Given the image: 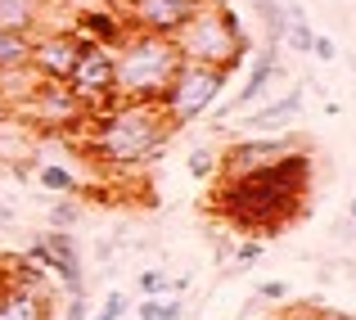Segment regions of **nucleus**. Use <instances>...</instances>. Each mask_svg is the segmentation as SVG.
Returning a JSON list of instances; mask_svg holds the SVG:
<instances>
[{
  "instance_id": "obj_1",
  "label": "nucleus",
  "mask_w": 356,
  "mask_h": 320,
  "mask_svg": "<svg viewBox=\"0 0 356 320\" xmlns=\"http://www.w3.org/2000/svg\"><path fill=\"white\" fill-rule=\"evenodd\" d=\"M312 181V158L307 154H280L275 163L257 167V172H243L226 185V212L235 216L248 230H275L293 216L298 199L307 194Z\"/></svg>"
},
{
  "instance_id": "obj_2",
  "label": "nucleus",
  "mask_w": 356,
  "mask_h": 320,
  "mask_svg": "<svg viewBox=\"0 0 356 320\" xmlns=\"http://www.w3.org/2000/svg\"><path fill=\"white\" fill-rule=\"evenodd\" d=\"M172 127V118L163 113L158 99H122V104L104 109L90 131V149L113 167H136L145 158L163 154V140Z\"/></svg>"
},
{
  "instance_id": "obj_3",
  "label": "nucleus",
  "mask_w": 356,
  "mask_h": 320,
  "mask_svg": "<svg viewBox=\"0 0 356 320\" xmlns=\"http://www.w3.org/2000/svg\"><path fill=\"white\" fill-rule=\"evenodd\" d=\"M181 50L172 36L127 32V41L113 50V90L118 99H163L172 77L181 72Z\"/></svg>"
},
{
  "instance_id": "obj_4",
  "label": "nucleus",
  "mask_w": 356,
  "mask_h": 320,
  "mask_svg": "<svg viewBox=\"0 0 356 320\" xmlns=\"http://www.w3.org/2000/svg\"><path fill=\"white\" fill-rule=\"evenodd\" d=\"M176 50H181L185 63H203V68H221L230 72L243 54V41H239V27H235V9L226 5H199L194 18L172 36Z\"/></svg>"
},
{
  "instance_id": "obj_5",
  "label": "nucleus",
  "mask_w": 356,
  "mask_h": 320,
  "mask_svg": "<svg viewBox=\"0 0 356 320\" xmlns=\"http://www.w3.org/2000/svg\"><path fill=\"white\" fill-rule=\"evenodd\" d=\"M230 72L221 68H203V63H181V72L172 77V86H167V95L158 99L163 113L172 118V127H190V122H199L203 113L217 104L221 86H226Z\"/></svg>"
},
{
  "instance_id": "obj_6",
  "label": "nucleus",
  "mask_w": 356,
  "mask_h": 320,
  "mask_svg": "<svg viewBox=\"0 0 356 320\" xmlns=\"http://www.w3.org/2000/svg\"><path fill=\"white\" fill-rule=\"evenodd\" d=\"M68 90L90 113L104 109L108 99H118V90H113V50H108V45H95V41H81V54L68 72Z\"/></svg>"
},
{
  "instance_id": "obj_7",
  "label": "nucleus",
  "mask_w": 356,
  "mask_h": 320,
  "mask_svg": "<svg viewBox=\"0 0 356 320\" xmlns=\"http://www.w3.org/2000/svg\"><path fill=\"white\" fill-rule=\"evenodd\" d=\"M118 18L131 32H154V36H176L194 18V9L208 0H113Z\"/></svg>"
},
{
  "instance_id": "obj_8",
  "label": "nucleus",
  "mask_w": 356,
  "mask_h": 320,
  "mask_svg": "<svg viewBox=\"0 0 356 320\" xmlns=\"http://www.w3.org/2000/svg\"><path fill=\"white\" fill-rule=\"evenodd\" d=\"M18 113H23L27 122H36V127H54V131L77 127V122L90 118V109L68 90V81H36L32 95L18 104Z\"/></svg>"
},
{
  "instance_id": "obj_9",
  "label": "nucleus",
  "mask_w": 356,
  "mask_h": 320,
  "mask_svg": "<svg viewBox=\"0 0 356 320\" xmlns=\"http://www.w3.org/2000/svg\"><path fill=\"white\" fill-rule=\"evenodd\" d=\"M27 262H41L45 271H54L59 285L68 289V298L86 294V280H81V253H77V239H72L68 230H45L41 239H32Z\"/></svg>"
},
{
  "instance_id": "obj_10",
  "label": "nucleus",
  "mask_w": 356,
  "mask_h": 320,
  "mask_svg": "<svg viewBox=\"0 0 356 320\" xmlns=\"http://www.w3.org/2000/svg\"><path fill=\"white\" fill-rule=\"evenodd\" d=\"M77 54H81V36L77 32H50V36H41V41H32L27 68H32L41 81H68Z\"/></svg>"
},
{
  "instance_id": "obj_11",
  "label": "nucleus",
  "mask_w": 356,
  "mask_h": 320,
  "mask_svg": "<svg viewBox=\"0 0 356 320\" xmlns=\"http://www.w3.org/2000/svg\"><path fill=\"white\" fill-rule=\"evenodd\" d=\"M293 149V136H252V140H239V145L226 149V172L230 176H243V172H257V167L275 163L280 154Z\"/></svg>"
},
{
  "instance_id": "obj_12",
  "label": "nucleus",
  "mask_w": 356,
  "mask_h": 320,
  "mask_svg": "<svg viewBox=\"0 0 356 320\" xmlns=\"http://www.w3.org/2000/svg\"><path fill=\"white\" fill-rule=\"evenodd\" d=\"M72 32L81 36V41H95V45H108V50H118L122 41H127L131 27L122 23L113 9H77V27Z\"/></svg>"
},
{
  "instance_id": "obj_13",
  "label": "nucleus",
  "mask_w": 356,
  "mask_h": 320,
  "mask_svg": "<svg viewBox=\"0 0 356 320\" xmlns=\"http://www.w3.org/2000/svg\"><path fill=\"white\" fill-rule=\"evenodd\" d=\"M280 72V54H275V45H266V50L257 54V63H252V72H248V81H243V90L235 99H230L226 109H221V118H230V113H243L248 104H257L261 95H266V86H270V77Z\"/></svg>"
},
{
  "instance_id": "obj_14",
  "label": "nucleus",
  "mask_w": 356,
  "mask_h": 320,
  "mask_svg": "<svg viewBox=\"0 0 356 320\" xmlns=\"http://www.w3.org/2000/svg\"><path fill=\"white\" fill-rule=\"evenodd\" d=\"M0 320H50L45 294H32V289H23V285L9 280V285L0 289Z\"/></svg>"
},
{
  "instance_id": "obj_15",
  "label": "nucleus",
  "mask_w": 356,
  "mask_h": 320,
  "mask_svg": "<svg viewBox=\"0 0 356 320\" xmlns=\"http://www.w3.org/2000/svg\"><path fill=\"white\" fill-rule=\"evenodd\" d=\"M298 109H302V90H289L284 99H275V104L248 113V118H243V127L257 131V136H266V131H275V127H284V122H293V113H298Z\"/></svg>"
},
{
  "instance_id": "obj_16",
  "label": "nucleus",
  "mask_w": 356,
  "mask_h": 320,
  "mask_svg": "<svg viewBox=\"0 0 356 320\" xmlns=\"http://www.w3.org/2000/svg\"><path fill=\"white\" fill-rule=\"evenodd\" d=\"M41 18V0H0V32H27L32 36Z\"/></svg>"
},
{
  "instance_id": "obj_17",
  "label": "nucleus",
  "mask_w": 356,
  "mask_h": 320,
  "mask_svg": "<svg viewBox=\"0 0 356 320\" xmlns=\"http://www.w3.org/2000/svg\"><path fill=\"white\" fill-rule=\"evenodd\" d=\"M252 14L261 18V27H266V45H284V27H289V14L280 0H252Z\"/></svg>"
},
{
  "instance_id": "obj_18",
  "label": "nucleus",
  "mask_w": 356,
  "mask_h": 320,
  "mask_svg": "<svg viewBox=\"0 0 356 320\" xmlns=\"http://www.w3.org/2000/svg\"><path fill=\"white\" fill-rule=\"evenodd\" d=\"M36 81H41V77H36V72L27 68V63H23V68H0V95L14 99V104H23V99L32 95Z\"/></svg>"
},
{
  "instance_id": "obj_19",
  "label": "nucleus",
  "mask_w": 356,
  "mask_h": 320,
  "mask_svg": "<svg viewBox=\"0 0 356 320\" xmlns=\"http://www.w3.org/2000/svg\"><path fill=\"white\" fill-rule=\"evenodd\" d=\"M32 54V36L27 32H0V68H23Z\"/></svg>"
},
{
  "instance_id": "obj_20",
  "label": "nucleus",
  "mask_w": 356,
  "mask_h": 320,
  "mask_svg": "<svg viewBox=\"0 0 356 320\" xmlns=\"http://www.w3.org/2000/svg\"><path fill=\"white\" fill-rule=\"evenodd\" d=\"M36 181H41L45 190H54V194H72L77 190V176H72L63 163H41L36 167Z\"/></svg>"
},
{
  "instance_id": "obj_21",
  "label": "nucleus",
  "mask_w": 356,
  "mask_h": 320,
  "mask_svg": "<svg viewBox=\"0 0 356 320\" xmlns=\"http://www.w3.org/2000/svg\"><path fill=\"white\" fill-rule=\"evenodd\" d=\"M136 312L140 320H185V303H176V298H145Z\"/></svg>"
},
{
  "instance_id": "obj_22",
  "label": "nucleus",
  "mask_w": 356,
  "mask_h": 320,
  "mask_svg": "<svg viewBox=\"0 0 356 320\" xmlns=\"http://www.w3.org/2000/svg\"><path fill=\"white\" fill-rule=\"evenodd\" d=\"M312 41H316L312 23H307V18H289V27H284V45H289V50L312 54Z\"/></svg>"
},
{
  "instance_id": "obj_23",
  "label": "nucleus",
  "mask_w": 356,
  "mask_h": 320,
  "mask_svg": "<svg viewBox=\"0 0 356 320\" xmlns=\"http://www.w3.org/2000/svg\"><path fill=\"white\" fill-rule=\"evenodd\" d=\"M185 167H190V176H194V181H208V176L217 172V154H212V149H194Z\"/></svg>"
},
{
  "instance_id": "obj_24",
  "label": "nucleus",
  "mask_w": 356,
  "mask_h": 320,
  "mask_svg": "<svg viewBox=\"0 0 356 320\" xmlns=\"http://www.w3.org/2000/svg\"><path fill=\"white\" fill-rule=\"evenodd\" d=\"M77 216H81L77 203H68V199L54 203V208H50V230H68V225H77Z\"/></svg>"
},
{
  "instance_id": "obj_25",
  "label": "nucleus",
  "mask_w": 356,
  "mask_h": 320,
  "mask_svg": "<svg viewBox=\"0 0 356 320\" xmlns=\"http://www.w3.org/2000/svg\"><path fill=\"white\" fill-rule=\"evenodd\" d=\"M140 289H145L149 298H158V294H167V289H176V285L163 275V271H140Z\"/></svg>"
},
{
  "instance_id": "obj_26",
  "label": "nucleus",
  "mask_w": 356,
  "mask_h": 320,
  "mask_svg": "<svg viewBox=\"0 0 356 320\" xmlns=\"http://www.w3.org/2000/svg\"><path fill=\"white\" fill-rule=\"evenodd\" d=\"M122 312H127V298H122L118 289H113V294L104 298V307H99V312H90V320H118Z\"/></svg>"
},
{
  "instance_id": "obj_27",
  "label": "nucleus",
  "mask_w": 356,
  "mask_h": 320,
  "mask_svg": "<svg viewBox=\"0 0 356 320\" xmlns=\"http://www.w3.org/2000/svg\"><path fill=\"white\" fill-rule=\"evenodd\" d=\"M312 54H316V59H325V63H334V59H339V45H334L330 36H316V41H312Z\"/></svg>"
},
{
  "instance_id": "obj_28",
  "label": "nucleus",
  "mask_w": 356,
  "mask_h": 320,
  "mask_svg": "<svg viewBox=\"0 0 356 320\" xmlns=\"http://www.w3.org/2000/svg\"><path fill=\"white\" fill-rule=\"evenodd\" d=\"M63 320H90V303H86V294H81V298H68V312H63Z\"/></svg>"
},
{
  "instance_id": "obj_29",
  "label": "nucleus",
  "mask_w": 356,
  "mask_h": 320,
  "mask_svg": "<svg viewBox=\"0 0 356 320\" xmlns=\"http://www.w3.org/2000/svg\"><path fill=\"white\" fill-rule=\"evenodd\" d=\"M284 294H289V289L280 285V280H270V285H261V298H270V303H280Z\"/></svg>"
},
{
  "instance_id": "obj_30",
  "label": "nucleus",
  "mask_w": 356,
  "mask_h": 320,
  "mask_svg": "<svg viewBox=\"0 0 356 320\" xmlns=\"http://www.w3.org/2000/svg\"><path fill=\"white\" fill-rule=\"evenodd\" d=\"M235 257H239V262H257V257H261V243H243Z\"/></svg>"
},
{
  "instance_id": "obj_31",
  "label": "nucleus",
  "mask_w": 356,
  "mask_h": 320,
  "mask_svg": "<svg viewBox=\"0 0 356 320\" xmlns=\"http://www.w3.org/2000/svg\"><path fill=\"white\" fill-rule=\"evenodd\" d=\"M77 9H104V5H113V0H72Z\"/></svg>"
},
{
  "instance_id": "obj_32",
  "label": "nucleus",
  "mask_w": 356,
  "mask_h": 320,
  "mask_svg": "<svg viewBox=\"0 0 356 320\" xmlns=\"http://www.w3.org/2000/svg\"><path fill=\"white\" fill-rule=\"evenodd\" d=\"M0 225H14V212H9L5 203H0Z\"/></svg>"
},
{
  "instance_id": "obj_33",
  "label": "nucleus",
  "mask_w": 356,
  "mask_h": 320,
  "mask_svg": "<svg viewBox=\"0 0 356 320\" xmlns=\"http://www.w3.org/2000/svg\"><path fill=\"white\" fill-rule=\"evenodd\" d=\"M352 221H356V199H352Z\"/></svg>"
}]
</instances>
